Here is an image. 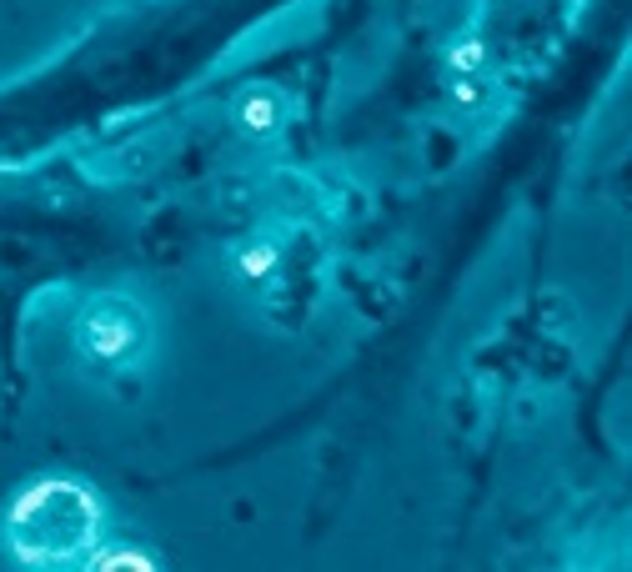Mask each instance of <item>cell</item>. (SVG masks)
Returning <instances> with one entry per match:
<instances>
[{"instance_id":"obj_4","label":"cell","mask_w":632,"mask_h":572,"mask_svg":"<svg viewBox=\"0 0 632 572\" xmlns=\"http://www.w3.org/2000/svg\"><path fill=\"white\" fill-rule=\"evenodd\" d=\"M96 557H86L96 572H106V567H136V572H151L156 567V557L151 552H141V547H126V542H116V547H106V542H96L91 547Z\"/></svg>"},{"instance_id":"obj_3","label":"cell","mask_w":632,"mask_h":572,"mask_svg":"<svg viewBox=\"0 0 632 572\" xmlns=\"http://www.w3.org/2000/svg\"><path fill=\"white\" fill-rule=\"evenodd\" d=\"M231 121H236V131L266 141L286 126V96L276 86H241L231 101Z\"/></svg>"},{"instance_id":"obj_1","label":"cell","mask_w":632,"mask_h":572,"mask_svg":"<svg viewBox=\"0 0 632 572\" xmlns=\"http://www.w3.org/2000/svg\"><path fill=\"white\" fill-rule=\"evenodd\" d=\"M6 532L21 562L66 567L101 542V502L76 477H41L16 497Z\"/></svg>"},{"instance_id":"obj_2","label":"cell","mask_w":632,"mask_h":572,"mask_svg":"<svg viewBox=\"0 0 632 572\" xmlns=\"http://www.w3.org/2000/svg\"><path fill=\"white\" fill-rule=\"evenodd\" d=\"M146 337H151V322L146 312L131 302V297H96L86 302L81 322H76V347L91 367H126L146 352Z\"/></svg>"},{"instance_id":"obj_5","label":"cell","mask_w":632,"mask_h":572,"mask_svg":"<svg viewBox=\"0 0 632 572\" xmlns=\"http://www.w3.org/2000/svg\"><path fill=\"white\" fill-rule=\"evenodd\" d=\"M236 266H241V276H251V281H266V276L276 271V246H271V241H251V246H241Z\"/></svg>"}]
</instances>
